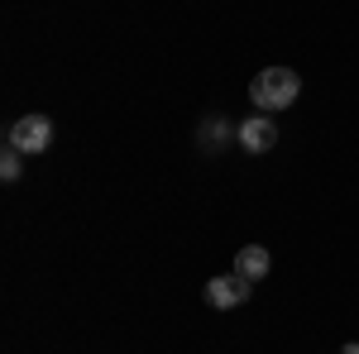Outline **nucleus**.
<instances>
[{"instance_id": "39448f33", "label": "nucleus", "mask_w": 359, "mask_h": 354, "mask_svg": "<svg viewBox=\"0 0 359 354\" xmlns=\"http://www.w3.org/2000/svg\"><path fill=\"white\" fill-rule=\"evenodd\" d=\"M269 264H273V259H269V249H264V245H245L240 254H235V273L249 278V282L269 278Z\"/></svg>"}, {"instance_id": "6e6552de", "label": "nucleus", "mask_w": 359, "mask_h": 354, "mask_svg": "<svg viewBox=\"0 0 359 354\" xmlns=\"http://www.w3.org/2000/svg\"><path fill=\"white\" fill-rule=\"evenodd\" d=\"M340 354H359V345H345V350H340Z\"/></svg>"}, {"instance_id": "0eeeda50", "label": "nucleus", "mask_w": 359, "mask_h": 354, "mask_svg": "<svg viewBox=\"0 0 359 354\" xmlns=\"http://www.w3.org/2000/svg\"><path fill=\"white\" fill-rule=\"evenodd\" d=\"M20 172H25V154L5 144V154H0V177H5V182H20Z\"/></svg>"}, {"instance_id": "f257e3e1", "label": "nucleus", "mask_w": 359, "mask_h": 354, "mask_svg": "<svg viewBox=\"0 0 359 354\" xmlns=\"http://www.w3.org/2000/svg\"><path fill=\"white\" fill-rule=\"evenodd\" d=\"M302 96V77L292 72V67H264L254 82H249V101H254V110H283L292 106Z\"/></svg>"}, {"instance_id": "7ed1b4c3", "label": "nucleus", "mask_w": 359, "mask_h": 354, "mask_svg": "<svg viewBox=\"0 0 359 354\" xmlns=\"http://www.w3.org/2000/svg\"><path fill=\"white\" fill-rule=\"evenodd\" d=\"M249 292H254V282L240 278V273H225V278H211V282H206V301H211L216 311H235V306H245Z\"/></svg>"}, {"instance_id": "423d86ee", "label": "nucleus", "mask_w": 359, "mask_h": 354, "mask_svg": "<svg viewBox=\"0 0 359 354\" xmlns=\"http://www.w3.org/2000/svg\"><path fill=\"white\" fill-rule=\"evenodd\" d=\"M230 139H240V125H230L225 115H211V120L201 125V149H206V154H216V149H225Z\"/></svg>"}, {"instance_id": "f03ea898", "label": "nucleus", "mask_w": 359, "mask_h": 354, "mask_svg": "<svg viewBox=\"0 0 359 354\" xmlns=\"http://www.w3.org/2000/svg\"><path fill=\"white\" fill-rule=\"evenodd\" d=\"M10 149H20V154H43L48 144H53V120L48 115H20L15 125H10V135H5Z\"/></svg>"}, {"instance_id": "20e7f679", "label": "nucleus", "mask_w": 359, "mask_h": 354, "mask_svg": "<svg viewBox=\"0 0 359 354\" xmlns=\"http://www.w3.org/2000/svg\"><path fill=\"white\" fill-rule=\"evenodd\" d=\"M240 144H245L249 154H269V149L278 144V125H273V115L254 110L245 125H240Z\"/></svg>"}]
</instances>
